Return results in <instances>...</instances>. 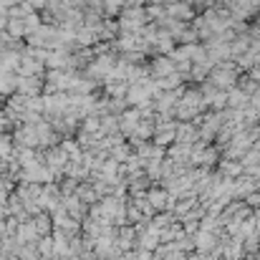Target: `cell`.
I'll return each mask as SVG.
<instances>
[{
    "label": "cell",
    "mask_w": 260,
    "mask_h": 260,
    "mask_svg": "<svg viewBox=\"0 0 260 260\" xmlns=\"http://www.w3.org/2000/svg\"><path fill=\"white\" fill-rule=\"evenodd\" d=\"M18 86H20V91L38 94L40 91V79L38 76H25V79H18Z\"/></svg>",
    "instance_id": "6da1fadb"
}]
</instances>
